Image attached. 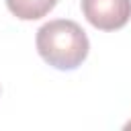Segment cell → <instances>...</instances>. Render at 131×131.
Here are the masks:
<instances>
[{
    "mask_svg": "<svg viewBox=\"0 0 131 131\" xmlns=\"http://www.w3.org/2000/svg\"><path fill=\"white\" fill-rule=\"evenodd\" d=\"M35 45L43 61L61 72H70L82 66L90 51V41L84 29L70 18H55L45 23L37 31Z\"/></svg>",
    "mask_w": 131,
    "mask_h": 131,
    "instance_id": "6da1fadb",
    "label": "cell"
},
{
    "mask_svg": "<svg viewBox=\"0 0 131 131\" xmlns=\"http://www.w3.org/2000/svg\"><path fill=\"white\" fill-rule=\"evenodd\" d=\"M82 12L94 29L117 31L131 18V0H82Z\"/></svg>",
    "mask_w": 131,
    "mask_h": 131,
    "instance_id": "7a4b0ae2",
    "label": "cell"
},
{
    "mask_svg": "<svg viewBox=\"0 0 131 131\" xmlns=\"http://www.w3.org/2000/svg\"><path fill=\"white\" fill-rule=\"evenodd\" d=\"M57 0H6L8 10L20 20H37L55 8Z\"/></svg>",
    "mask_w": 131,
    "mask_h": 131,
    "instance_id": "3957f363",
    "label": "cell"
},
{
    "mask_svg": "<svg viewBox=\"0 0 131 131\" xmlns=\"http://www.w3.org/2000/svg\"><path fill=\"white\" fill-rule=\"evenodd\" d=\"M125 127H127V129H131V121H129V123H127V125H125Z\"/></svg>",
    "mask_w": 131,
    "mask_h": 131,
    "instance_id": "277c9868",
    "label": "cell"
}]
</instances>
